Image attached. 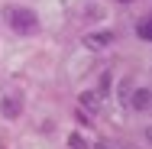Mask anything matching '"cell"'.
Returning a JSON list of instances; mask_svg holds the SVG:
<instances>
[{"label": "cell", "instance_id": "7", "mask_svg": "<svg viewBox=\"0 0 152 149\" xmlns=\"http://www.w3.org/2000/svg\"><path fill=\"white\" fill-rule=\"evenodd\" d=\"M68 146H71V149H88V143H84L81 133H71V136H68Z\"/></svg>", "mask_w": 152, "mask_h": 149}, {"label": "cell", "instance_id": "3", "mask_svg": "<svg viewBox=\"0 0 152 149\" xmlns=\"http://www.w3.org/2000/svg\"><path fill=\"white\" fill-rule=\"evenodd\" d=\"M110 42H113V32H88V36H84V49H91V52L107 49Z\"/></svg>", "mask_w": 152, "mask_h": 149}, {"label": "cell", "instance_id": "1", "mask_svg": "<svg viewBox=\"0 0 152 149\" xmlns=\"http://www.w3.org/2000/svg\"><path fill=\"white\" fill-rule=\"evenodd\" d=\"M3 16H7V23H10V29L20 32V36H32V32L39 29V16L32 13L29 7H7Z\"/></svg>", "mask_w": 152, "mask_h": 149}, {"label": "cell", "instance_id": "4", "mask_svg": "<svg viewBox=\"0 0 152 149\" xmlns=\"http://www.w3.org/2000/svg\"><path fill=\"white\" fill-rule=\"evenodd\" d=\"M149 104H152V91L149 88H136L133 91V97H129V107H133V110H146Z\"/></svg>", "mask_w": 152, "mask_h": 149}, {"label": "cell", "instance_id": "6", "mask_svg": "<svg viewBox=\"0 0 152 149\" xmlns=\"http://www.w3.org/2000/svg\"><path fill=\"white\" fill-rule=\"evenodd\" d=\"M97 97H100V94H94V91H84V94H81V97H78V101H81V107H88V110H97V107H100V101H97Z\"/></svg>", "mask_w": 152, "mask_h": 149}, {"label": "cell", "instance_id": "2", "mask_svg": "<svg viewBox=\"0 0 152 149\" xmlns=\"http://www.w3.org/2000/svg\"><path fill=\"white\" fill-rule=\"evenodd\" d=\"M0 114L7 120H16L23 114V101H20L16 94H3V97H0Z\"/></svg>", "mask_w": 152, "mask_h": 149}, {"label": "cell", "instance_id": "5", "mask_svg": "<svg viewBox=\"0 0 152 149\" xmlns=\"http://www.w3.org/2000/svg\"><path fill=\"white\" fill-rule=\"evenodd\" d=\"M136 36H139V39H146V42H152V16H146V20H139V23H136Z\"/></svg>", "mask_w": 152, "mask_h": 149}, {"label": "cell", "instance_id": "8", "mask_svg": "<svg viewBox=\"0 0 152 149\" xmlns=\"http://www.w3.org/2000/svg\"><path fill=\"white\" fill-rule=\"evenodd\" d=\"M97 149H117V146H113V143H107V139H104V143H97Z\"/></svg>", "mask_w": 152, "mask_h": 149}, {"label": "cell", "instance_id": "9", "mask_svg": "<svg viewBox=\"0 0 152 149\" xmlns=\"http://www.w3.org/2000/svg\"><path fill=\"white\" fill-rule=\"evenodd\" d=\"M120 3H133V0H120Z\"/></svg>", "mask_w": 152, "mask_h": 149}]
</instances>
